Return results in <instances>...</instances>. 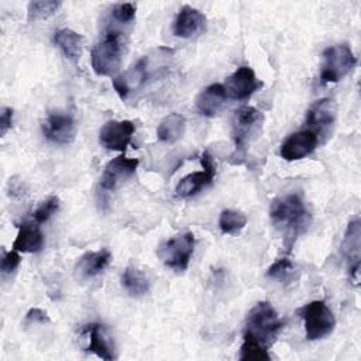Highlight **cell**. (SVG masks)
I'll use <instances>...</instances> for the list:
<instances>
[{
  "label": "cell",
  "mask_w": 361,
  "mask_h": 361,
  "mask_svg": "<svg viewBox=\"0 0 361 361\" xmlns=\"http://www.w3.org/2000/svg\"><path fill=\"white\" fill-rule=\"evenodd\" d=\"M269 216L275 226L285 228L290 244L310 223V216L303 204V200L296 193H288L272 200Z\"/></svg>",
  "instance_id": "cell-1"
},
{
  "label": "cell",
  "mask_w": 361,
  "mask_h": 361,
  "mask_svg": "<svg viewBox=\"0 0 361 361\" xmlns=\"http://www.w3.org/2000/svg\"><path fill=\"white\" fill-rule=\"evenodd\" d=\"M282 327L283 322L279 319L274 306L269 302L262 300L255 303L248 312L244 334H248L269 347L278 337Z\"/></svg>",
  "instance_id": "cell-2"
},
{
  "label": "cell",
  "mask_w": 361,
  "mask_h": 361,
  "mask_svg": "<svg viewBox=\"0 0 361 361\" xmlns=\"http://www.w3.org/2000/svg\"><path fill=\"white\" fill-rule=\"evenodd\" d=\"M357 65V58L347 44L327 47L322 54L320 82L336 83L347 76Z\"/></svg>",
  "instance_id": "cell-3"
},
{
  "label": "cell",
  "mask_w": 361,
  "mask_h": 361,
  "mask_svg": "<svg viewBox=\"0 0 361 361\" xmlns=\"http://www.w3.org/2000/svg\"><path fill=\"white\" fill-rule=\"evenodd\" d=\"M92 68L99 76H113L121 66V44L117 31L107 32L92 49Z\"/></svg>",
  "instance_id": "cell-4"
},
{
  "label": "cell",
  "mask_w": 361,
  "mask_h": 361,
  "mask_svg": "<svg viewBox=\"0 0 361 361\" xmlns=\"http://www.w3.org/2000/svg\"><path fill=\"white\" fill-rule=\"evenodd\" d=\"M195 250V235L190 231L173 235L172 238L164 241L157 254L165 267L182 272L189 267L190 258Z\"/></svg>",
  "instance_id": "cell-5"
},
{
  "label": "cell",
  "mask_w": 361,
  "mask_h": 361,
  "mask_svg": "<svg viewBox=\"0 0 361 361\" xmlns=\"http://www.w3.org/2000/svg\"><path fill=\"white\" fill-rule=\"evenodd\" d=\"M305 323L306 338L310 341L329 336L336 326V319L330 307L323 300H313L300 309Z\"/></svg>",
  "instance_id": "cell-6"
},
{
  "label": "cell",
  "mask_w": 361,
  "mask_h": 361,
  "mask_svg": "<svg viewBox=\"0 0 361 361\" xmlns=\"http://www.w3.org/2000/svg\"><path fill=\"white\" fill-rule=\"evenodd\" d=\"M262 114L255 107L244 106L234 111L231 120V135L235 144V152L244 154L247 145L261 130Z\"/></svg>",
  "instance_id": "cell-7"
},
{
  "label": "cell",
  "mask_w": 361,
  "mask_h": 361,
  "mask_svg": "<svg viewBox=\"0 0 361 361\" xmlns=\"http://www.w3.org/2000/svg\"><path fill=\"white\" fill-rule=\"evenodd\" d=\"M149 75V58L142 56L131 68H128L127 71H124L113 79V87L120 96V99L126 100L131 93L137 92L147 83Z\"/></svg>",
  "instance_id": "cell-8"
},
{
  "label": "cell",
  "mask_w": 361,
  "mask_h": 361,
  "mask_svg": "<svg viewBox=\"0 0 361 361\" xmlns=\"http://www.w3.org/2000/svg\"><path fill=\"white\" fill-rule=\"evenodd\" d=\"M227 99L244 100L262 87V82L255 76L250 66H240L234 71L223 85Z\"/></svg>",
  "instance_id": "cell-9"
},
{
  "label": "cell",
  "mask_w": 361,
  "mask_h": 361,
  "mask_svg": "<svg viewBox=\"0 0 361 361\" xmlns=\"http://www.w3.org/2000/svg\"><path fill=\"white\" fill-rule=\"evenodd\" d=\"M134 131V123L130 120H110L104 123L100 128L99 142L106 149L124 152L128 144L131 142Z\"/></svg>",
  "instance_id": "cell-10"
},
{
  "label": "cell",
  "mask_w": 361,
  "mask_h": 361,
  "mask_svg": "<svg viewBox=\"0 0 361 361\" xmlns=\"http://www.w3.org/2000/svg\"><path fill=\"white\" fill-rule=\"evenodd\" d=\"M200 162H202L203 171L192 172L183 176L176 185V189H175L176 196L190 197L197 192H200L204 186L212 183L216 173V164L213 161V157L207 151H204L200 157Z\"/></svg>",
  "instance_id": "cell-11"
},
{
  "label": "cell",
  "mask_w": 361,
  "mask_h": 361,
  "mask_svg": "<svg viewBox=\"0 0 361 361\" xmlns=\"http://www.w3.org/2000/svg\"><path fill=\"white\" fill-rule=\"evenodd\" d=\"M319 144V137L312 130H300L288 135L279 148V155L285 161H298L310 155Z\"/></svg>",
  "instance_id": "cell-12"
},
{
  "label": "cell",
  "mask_w": 361,
  "mask_h": 361,
  "mask_svg": "<svg viewBox=\"0 0 361 361\" xmlns=\"http://www.w3.org/2000/svg\"><path fill=\"white\" fill-rule=\"evenodd\" d=\"M138 164H140L138 159L127 158L124 155H118L113 158L104 166V171L100 178V188L103 190H114L124 180H127L135 173Z\"/></svg>",
  "instance_id": "cell-13"
},
{
  "label": "cell",
  "mask_w": 361,
  "mask_h": 361,
  "mask_svg": "<svg viewBox=\"0 0 361 361\" xmlns=\"http://www.w3.org/2000/svg\"><path fill=\"white\" fill-rule=\"evenodd\" d=\"M42 133L51 142L71 144L75 140V121L69 114L49 113L42 123Z\"/></svg>",
  "instance_id": "cell-14"
},
{
  "label": "cell",
  "mask_w": 361,
  "mask_h": 361,
  "mask_svg": "<svg viewBox=\"0 0 361 361\" xmlns=\"http://www.w3.org/2000/svg\"><path fill=\"white\" fill-rule=\"evenodd\" d=\"M336 120V103L330 97L317 100L307 111L306 123L317 137L326 134Z\"/></svg>",
  "instance_id": "cell-15"
},
{
  "label": "cell",
  "mask_w": 361,
  "mask_h": 361,
  "mask_svg": "<svg viewBox=\"0 0 361 361\" xmlns=\"http://www.w3.org/2000/svg\"><path fill=\"white\" fill-rule=\"evenodd\" d=\"M360 248H361V226L360 220L355 219L348 223L344 240L341 244L343 254L348 261V272L351 279L357 283L360 271Z\"/></svg>",
  "instance_id": "cell-16"
},
{
  "label": "cell",
  "mask_w": 361,
  "mask_h": 361,
  "mask_svg": "<svg viewBox=\"0 0 361 361\" xmlns=\"http://www.w3.org/2000/svg\"><path fill=\"white\" fill-rule=\"evenodd\" d=\"M204 25L206 17L203 13L190 6H183L175 17L172 31L176 37L190 38L202 32L204 30Z\"/></svg>",
  "instance_id": "cell-17"
},
{
  "label": "cell",
  "mask_w": 361,
  "mask_h": 361,
  "mask_svg": "<svg viewBox=\"0 0 361 361\" xmlns=\"http://www.w3.org/2000/svg\"><path fill=\"white\" fill-rule=\"evenodd\" d=\"M227 100L221 83H213L204 87L196 97V109L204 117H214L220 113Z\"/></svg>",
  "instance_id": "cell-18"
},
{
  "label": "cell",
  "mask_w": 361,
  "mask_h": 361,
  "mask_svg": "<svg viewBox=\"0 0 361 361\" xmlns=\"http://www.w3.org/2000/svg\"><path fill=\"white\" fill-rule=\"evenodd\" d=\"M44 245V235L38 223L24 221L18 224V233L13 241V250L18 252H38Z\"/></svg>",
  "instance_id": "cell-19"
},
{
  "label": "cell",
  "mask_w": 361,
  "mask_h": 361,
  "mask_svg": "<svg viewBox=\"0 0 361 361\" xmlns=\"http://www.w3.org/2000/svg\"><path fill=\"white\" fill-rule=\"evenodd\" d=\"M111 252L107 248L99 251H89L83 254L76 264V274L80 278H92L103 272L110 264Z\"/></svg>",
  "instance_id": "cell-20"
},
{
  "label": "cell",
  "mask_w": 361,
  "mask_h": 361,
  "mask_svg": "<svg viewBox=\"0 0 361 361\" xmlns=\"http://www.w3.org/2000/svg\"><path fill=\"white\" fill-rule=\"evenodd\" d=\"M86 333H87V347L85 348L87 353L96 354L99 358L103 360H113L116 358L114 354V347H111V343L109 340V336L106 334L103 326L93 323L86 326Z\"/></svg>",
  "instance_id": "cell-21"
},
{
  "label": "cell",
  "mask_w": 361,
  "mask_h": 361,
  "mask_svg": "<svg viewBox=\"0 0 361 361\" xmlns=\"http://www.w3.org/2000/svg\"><path fill=\"white\" fill-rule=\"evenodd\" d=\"M186 130V120L179 113L168 114L157 128V137L166 144H175L179 141Z\"/></svg>",
  "instance_id": "cell-22"
},
{
  "label": "cell",
  "mask_w": 361,
  "mask_h": 361,
  "mask_svg": "<svg viewBox=\"0 0 361 361\" xmlns=\"http://www.w3.org/2000/svg\"><path fill=\"white\" fill-rule=\"evenodd\" d=\"M54 39L58 48L68 59L78 61L80 58L83 48V37L79 32L71 28H62L55 32Z\"/></svg>",
  "instance_id": "cell-23"
},
{
  "label": "cell",
  "mask_w": 361,
  "mask_h": 361,
  "mask_svg": "<svg viewBox=\"0 0 361 361\" xmlns=\"http://www.w3.org/2000/svg\"><path fill=\"white\" fill-rule=\"evenodd\" d=\"M121 285L130 296H142L149 290L147 275L135 267H127L121 275Z\"/></svg>",
  "instance_id": "cell-24"
},
{
  "label": "cell",
  "mask_w": 361,
  "mask_h": 361,
  "mask_svg": "<svg viewBox=\"0 0 361 361\" xmlns=\"http://www.w3.org/2000/svg\"><path fill=\"white\" fill-rule=\"evenodd\" d=\"M247 224V217L244 213L233 209H226L220 213L219 226L223 234H235L241 231Z\"/></svg>",
  "instance_id": "cell-25"
},
{
  "label": "cell",
  "mask_w": 361,
  "mask_h": 361,
  "mask_svg": "<svg viewBox=\"0 0 361 361\" xmlns=\"http://www.w3.org/2000/svg\"><path fill=\"white\" fill-rule=\"evenodd\" d=\"M268 347L255 340L254 337L244 334V341L240 348V360H254V361H268L271 355L268 354Z\"/></svg>",
  "instance_id": "cell-26"
},
{
  "label": "cell",
  "mask_w": 361,
  "mask_h": 361,
  "mask_svg": "<svg viewBox=\"0 0 361 361\" xmlns=\"http://www.w3.org/2000/svg\"><path fill=\"white\" fill-rule=\"evenodd\" d=\"M61 6V1L56 0H41L31 1L27 7V18L28 21H41L51 16H54Z\"/></svg>",
  "instance_id": "cell-27"
},
{
  "label": "cell",
  "mask_w": 361,
  "mask_h": 361,
  "mask_svg": "<svg viewBox=\"0 0 361 361\" xmlns=\"http://www.w3.org/2000/svg\"><path fill=\"white\" fill-rule=\"evenodd\" d=\"M295 274H296V268L289 258L278 259L267 271L268 278L275 279L278 282H283V283L290 282L295 278Z\"/></svg>",
  "instance_id": "cell-28"
},
{
  "label": "cell",
  "mask_w": 361,
  "mask_h": 361,
  "mask_svg": "<svg viewBox=\"0 0 361 361\" xmlns=\"http://www.w3.org/2000/svg\"><path fill=\"white\" fill-rule=\"evenodd\" d=\"M59 209V199L56 196L48 197L45 202H42L32 213V219L35 223H45L55 212Z\"/></svg>",
  "instance_id": "cell-29"
},
{
  "label": "cell",
  "mask_w": 361,
  "mask_h": 361,
  "mask_svg": "<svg viewBox=\"0 0 361 361\" xmlns=\"http://www.w3.org/2000/svg\"><path fill=\"white\" fill-rule=\"evenodd\" d=\"M135 10H137V6L134 3H120L113 7L111 17L118 23L127 24L134 20Z\"/></svg>",
  "instance_id": "cell-30"
},
{
  "label": "cell",
  "mask_w": 361,
  "mask_h": 361,
  "mask_svg": "<svg viewBox=\"0 0 361 361\" xmlns=\"http://www.w3.org/2000/svg\"><path fill=\"white\" fill-rule=\"evenodd\" d=\"M20 254L16 250L11 251H3V257H1V262H0V271L1 274H11L17 269V267L20 265Z\"/></svg>",
  "instance_id": "cell-31"
},
{
  "label": "cell",
  "mask_w": 361,
  "mask_h": 361,
  "mask_svg": "<svg viewBox=\"0 0 361 361\" xmlns=\"http://www.w3.org/2000/svg\"><path fill=\"white\" fill-rule=\"evenodd\" d=\"M25 322L27 323H41V324H44V323H49L51 319H49V316L47 314L45 310H42L39 307H32L27 312Z\"/></svg>",
  "instance_id": "cell-32"
},
{
  "label": "cell",
  "mask_w": 361,
  "mask_h": 361,
  "mask_svg": "<svg viewBox=\"0 0 361 361\" xmlns=\"http://www.w3.org/2000/svg\"><path fill=\"white\" fill-rule=\"evenodd\" d=\"M13 126V109L3 107L0 113V134L4 137Z\"/></svg>",
  "instance_id": "cell-33"
}]
</instances>
